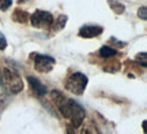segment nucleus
Here are the masks:
<instances>
[{"instance_id": "nucleus-4", "label": "nucleus", "mask_w": 147, "mask_h": 134, "mask_svg": "<svg viewBox=\"0 0 147 134\" xmlns=\"http://www.w3.org/2000/svg\"><path fill=\"white\" fill-rule=\"evenodd\" d=\"M53 15L48 11L37 10L32 15L29 16V22L32 23V26L38 27V29H49L53 25Z\"/></svg>"}, {"instance_id": "nucleus-18", "label": "nucleus", "mask_w": 147, "mask_h": 134, "mask_svg": "<svg viewBox=\"0 0 147 134\" xmlns=\"http://www.w3.org/2000/svg\"><path fill=\"white\" fill-rule=\"evenodd\" d=\"M19 3H26V0H19Z\"/></svg>"}, {"instance_id": "nucleus-8", "label": "nucleus", "mask_w": 147, "mask_h": 134, "mask_svg": "<svg viewBox=\"0 0 147 134\" xmlns=\"http://www.w3.org/2000/svg\"><path fill=\"white\" fill-rule=\"evenodd\" d=\"M12 19L15 22H19V23H26V22H29V14L26 11L15 10L14 11V15H12Z\"/></svg>"}, {"instance_id": "nucleus-19", "label": "nucleus", "mask_w": 147, "mask_h": 134, "mask_svg": "<svg viewBox=\"0 0 147 134\" xmlns=\"http://www.w3.org/2000/svg\"><path fill=\"white\" fill-rule=\"evenodd\" d=\"M0 80H1V70H0Z\"/></svg>"}, {"instance_id": "nucleus-7", "label": "nucleus", "mask_w": 147, "mask_h": 134, "mask_svg": "<svg viewBox=\"0 0 147 134\" xmlns=\"http://www.w3.org/2000/svg\"><path fill=\"white\" fill-rule=\"evenodd\" d=\"M27 78V82H29V85L32 88V90L36 93L37 96H44V95H47V86L42 84L41 81L36 78V77H32V75H29L26 77Z\"/></svg>"}, {"instance_id": "nucleus-1", "label": "nucleus", "mask_w": 147, "mask_h": 134, "mask_svg": "<svg viewBox=\"0 0 147 134\" xmlns=\"http://www.w3.org/2000/svg\"><path fill=\"white\" fill-rule=\"evenodd\" d=\"M52 100L56 104V107L59 108L60 114L71 122L72 127L76 129V127H79L80 124L83 123L84 116H86V111L79 103H76L75 100H71V99H67L63 93H60L57 90L52 92Z\"/></svg>"}, {"instance_id": "nucleus-17", "label": "nucleus", "mask_w": 147, "mask_h": 134, "mask_svg": "<svg viewBox=\"0 0 147 134\" xmlns=\"http://www.w3.org/2000/svg\"><path fill=\"white\" fill-rule=\"evenodd\" d=\"M65 134H76V133H75V127H72L71 124H69V126H67V133H65Z\"/></svg>"}, {"instance_id": "nucleus-11", "label": "nucleus", "mask_w": 147, "mask_h": 134, "mask_svg": "<svg viewBox=\"0 0 147 134\" xmlns=\"http://www.w3.org/2000/svg\"><path fill=\"white\" fill-rule=\"evenodd\" d=\"M80 134H98V130L93 123H86L82 127V131Z\"/></svg>"}, {"instance_id": "nucleus-3", "label": "nucleus", "mask_w": 147, "mask_h": 134, "mask_svg": "<svg viewBox=\"0 0 147 134\" xmlns=\"http://www.w3.org/2000/svg\"><path fill=\"white\" fill-rule=\"evenodd\" d=\"M89 84V80L87 77L82 73H74L68 77V80L65 81V89L71 93H75V95H83L86 86Z\"/></svg>"}, {"instance_id": "nucleus-14", "label": "nucleus", "mask_w": 147, "mask_h": 134, "mask_svg": "<svg viewBox=\"0 0 147 134\" xmlns=\"http://www.w3.org/2000/svg\"><path fill=\"white\" fill-rule=\"evenodd\" d=\"M12 4V0H0V11H7Z\"/></svg>"}, {"instance_id": "nucleus-9", "label": "nucleus", "mask_w": 147, "mask_h": 134, "mask_svg": "<svg viewBox=\"0 0 147 134\" xmlns=\"http://www.w3.org/2000/svg\"><path fill=\"white\" fill-rule=\"evenodd\" d=\"M116 54H117V51H116L115 48H112V47H109V45H104L102 48L100 49V56L101 58H112V56H116Z\"/></svg>"}, {"instance_id": "nucleus-15", "label": "nucleus", "mask_w": 147, "mask_h": 134, "mask_svg": "<svg viewBox=\"0 0 147 134\" xmlns=\"http://www.w3.org/2000/svg\"><path fill=\"white\" fill-rule=\"evenodd\" d=\"M138 15H139V18H142L143 21H146L147 19V8L146 7H140V8L138 10Z\"/></svg>"}, {"instance_id": "nucleus-12", "label": "nucleus", "mask_w": 147, "mask_h": 134, "mask_svg": "<svg viewBox=\"0 0 147 134\" xmlns=\"http://www.w3.org/2000/svg\"><path fill=\"white\" fill-rule=\"evenodd\" d=\"M136 62L138 63H140L142 67H147V55H146V52L138 54L136 55Z\"/></svg>"}, {"instance_id": "nucleus-16", "label": "nucleus", "mask_w": 147, "mask_h": 134, "mask_svg": "<svg viewBox=\"0 0 147 134\" xmlns=\"http://www.w3.org/2000/svg\"><path fill=\"white\" fill-rule=\"evenodd\" d=\"M5 47H7V40H5L4 34L0 32V49H5Z\"/></svg>"}, {"instance_id": "nucleus-6", "label": "nucleus", "mask_w": 147, "mask_h": 134, "mask_svg": "<svg viewBox=\"0 0 147 134\" xmlns=\"http://www.w3.org/2000/svg\"><path fill=\"white\" fill-rule=\"evenodd\" d=\"M104 32V27L97 26V25H84L79 29V36L83 38H93L100 36Z\"/></svg>"}, {"instance_id": "nucleus-10", "label": "nucleus", "mask_w": 147, "mask_h": 134, "mask_svg": "<svg viewBox=\"0 0 147 134\" xmlns=\"http://www.w3.org/2000/svg\"><path fill=\"white\" fill-rule=\"evenodd\" d=\"M108 4H109V7L112 8V11H113L115 14H123L124 10H125L124 4H121V3H119V1H115V0H109Z\"/></svg>"}, {"instance_id": "nucleus-5", "label": "nucleus", "mask_w": 147, "mask_h": 134, "mask_svg": "<svg viewBox=\"0 0 147 134\" xmlns=\"http://www.w3.org/2000/svg\"><path fill=\"white\" fill-rule=\"evenodd\" d=\"M56 60L49 55H37L34 56V69L38 73H49L53 70Z\"/></svg>"}, {"instance_id": "nucleus-13", "label": "nucleus", "mask_w": 147, "mask_h": 134, "mask_svg": "<svg viewBox=\"0 0 147 134\" xmlns=\"http://www.w3.org/2000/svg\"><path fill=\"white\" fill-rule=\"evenodd\" d=\"M65 22H67V16H65V15H60L57 18V21H53V23H57V26H55V29H56V30H59V29L64 27Z\"/></svg>"}, {"instance_id": "nucleus-2", "label": "nucleus", "mask_w": 147, "mask_h": 134, "mask_svg": "<svg viewBox=\"0 0 147 134\" xmlns=\"http://www.w3.org/2000/svg\"><path fill=\"white\" fill-rule=\"evenodd\" d=\"M0 82L10 93H19L23 89V82H22L21 75L14 67H4L3 69Z\"/></svg>"}]
</instances>
